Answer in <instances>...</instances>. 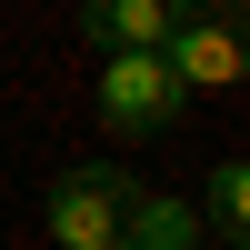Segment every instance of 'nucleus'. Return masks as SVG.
<instances>
[{"instance_id":"f257e3e1","label":"nucleus","mask_w":250,"mask_h":250,"mask_svg":"<svg viewBox=\"0 0 250 250\" xmlns=\"http://www.w3.org/2000/svg\"><path fill=\"white\" fill-rule=\"evenodd\" d=\"M160 60H170L180 90H240L250 70V0H170V30H160Z\"/></svg>"},{"instance_id":"f03ea898","label":"nucleus","mask_w":250,"mask_h":250,"mask_svg":"<svg viewBox=\"0 0 250 250\" xmlns=\"http://www.w3.org/2000/svg\"><path fill=\"white\" fill-rule=\"evenodd\" d=\"M130 200H140V180H130V170H110V160H80V170H60V180H50L40 220H50V240H60V250H120Z\"/></svg>"},{"instance_id":"7ed1b4c3","label":"nucleus","mask_w":250,"mask_h":250,"mask_svg":"<svg viewBox=\"0 0 250 250\" xmlns=\"http://www.w3.org/2000/svg\"><path fill=\"white\" fill-rule=\"evenodd\" d=\"M180 110H190V90L170 80V60H160V50H100V120H110L120 140L180 130Z\"/></svg>"},{"instance_id":"20e7f679","label":"nucleus","mask_w":250,"mask_h":250,"mask_svg":"<svg viewBox=\"0 0 250 250\" xmlns=\"http://www.w3.org/2000/svg\"><path fill=\"white\" fill-rule=\"evenodd\" d=\"M80 30H90V50H160L170 0H80Z\"/></svg>"},{"instance_id":"39448f33","label":"nucleus","mask_w":250,"mask_h":250,"mask_svg":"<svg viewBox=\"0 0 250 250\" xmlns=\"http://www.w3.org/2000/svg\"><path fill=\"white\" fill-rule=\"evenodd\" d=\"M120 250H200V210L170 190H140L130 220H120Z\"/></svg>"},{"instance_id":"423d86ee","label":"nucleus","mask_w":250,"mask_h":250,"mask_svg":"<svg viewBox=\"0 0 250 250\" xmlns=\"http://www.w3.org/2000/svg\"><path fill=\"white\" fill-rule=\"evenodd\" d=\"M200 230H220V240H250V160H220L210 170V190H200Z\"/></svg>"}]
</instances>
